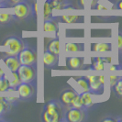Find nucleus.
Segmentation results:
<instances>
[{
	"label": "nucleus",
	"mask_w": 122,
	"mask_h": 122,
	"mask_svg": "<svg viewBox=\"0 0 122 122\" xmlns=\"http://www.w3.org/2000/svg\"><path fill=\"white\" fill-rule=\"evenodd\" d=\"M66 107L60 100H51L44 106L41 118L45 122H62Z\"/></svg>",
	"instance_id": "1"
},
{
	"label": "nucleus",
	"mask_w": 122,
	"mask_h": 122,
	"mask_svg": "<svg viewBox=\"0 0 122 122\" xmlns=\"http://www.w3.org/2000/svg\"><path fill=\"white\" fill-rule=\"evenodd\" d=\"M12 8L14 11L13 14L15 15L17 20L27 21L34 18L35 16V10H34L33 5L29 2V0L19 2L18 4L13 6Z\"/></svg>",
	"instance_id": "2"
},
{
	"label": "nucleus",
	"mask_w": 122,
	"mask_h": 122,
	"mask_svg": "<svg viewBox=\"0 0 122 122\" xmlns=\"http://www.w3.org/2000/svg\"><path fill=\"white\" fill-rule=\"evenodd\" d=\"M19 61L23 65L36 66L37 63V51L34 46H31L28 42H25L24 48L18 54Z\"/></svg>",
	"instance_id": "3"
},
{
	"label": "nucleus",
	"mask_w": 122,
	"mask_h": 122,
	"mask_svg": "<svg viewBox=\"0 0 122 122\" xmlns=\"http://www.w3.org/2000/svg\"><path fill=\"white\" fill-rule=\"evenodd\" d=\"M6 51V55H18L25 46V41L17 36H10L6 38L2 44Z\"/></svg>",
	"instance_id": "4"
},
{
	"label": "nucleus",
	"mask_w": 122,
	"mask_h": 122,
	"mask_svg": "<svg viewBox=\"0 0 122 122\" xmlns=\"http://www.w3.org/2000/svg\"><path fill=\"white\" fill-rule=\"evenodd\" d=\"M88 119V110L74 107L66 108L62 122H83Z\"/></svg>",
	"instance_id": "5"
},
{
	"label": "nucleus",
	"mask_w": 122,
	"mask_h": 122,
	"mask_svg": "<svg viewBox=\"0 0 122 122\" xmlns=\"http://www.w3.org/2000/svg\"><path fill=\"white\" fill-rule=\"evenodd\" d=\"M16 91H18L20 100H30L36 95V83H20Z\"/></svg>",
	"instance_id": "6"
},
{
	"label": "nucleus",
	"mask_w": 122,
	"mask_h": 122,
	"mask_svg": "<svg viewBox=\"0 0 122 122\" xmlns=\"http://www.w3.org/2000/svg\"><path fill=\"white\" fill-rule=\"evenodd\" d=\"M19 75L21 83H32L36 82L37 71L36 66L31 65H23L21 64L17 71Z\"/></svg>",
	"instance_id": "7"
},
{
	"label": "nucleus",
	"mask_w": 122,
	"mask_h": 122,
	"mask_svg": "<svg viewBox=\"0 0 122 122\" xmlns=\"http://www.w3.org/2000/svg\"><path fill=\"white\" fill-rule=\"evenodd\" d=\"M89 82V91L92 94H102L104 90L105 78L103 75H90L86 76Z\"/></svg>",
	"instance_id": "8"
},
{
	"label": "nucleus",
	"mask_w": 122,
	"mask_h": 122,
	"mask_svg": "<svg viewBox=\"0 0 122 122\" xmlns=\"http://www.w3.org/2000/svg\"><path fill=\"white\" fill-rule=\"evenodd\" d=\"M3 61L9 72H17L21 65L18 55H6L3 58Z\"/></svg>",
	"instance_id": "9"
},
{
	"label": "nucleus",
	"mask_w": 122,
	"mask_h": 122,
	"mask_svg": "<svg viewBox=\"0 0 122 122\" xmlns=\"http://www.w3.org/2000/svg\"><path fill=\"white\" fill-rule=\"evenodd\" d=\"M78 93L73 90L72 88H68V89H65L64 91L61 92V96H60V102L66 108H69L71 107V104H72V101L74 98V97L77 95Z\"/></svg>",
	"instance_id": "10"
},
{
	"label": "nucleus",
	"mask_w": 122,
	"mask_h": 122,
	"mask_svg": "<svg viewBox=\"0 0 122 122\" xmlns=\"http://www.w3.org/2000/svg\"><path fill=\"white\" fill-rule=\"evenodd\" d=\"M58 57L59 55L51 53V51H47L43 54V63L46 68H51L58 63Z\"/></svg>",
	"instance_id": "11"
},
{
	"label": "nucleus",
	"mask_w": 122,
	"mask_h": 122,
	"mask_svg": "<svg viewBox=\"0 0 122 122\" xmlns=\"http://www.w3.org/2000/svg\"><path fill=\"white\" fill-rule=\"evenodd\" d=\"M50 4L52 7V9L55 10H62V9H74L73 4L69 0H56V1H50Z\"/></svg>",
	"instance_id": "12"
},
{
	"label": "nucleus",
	"mask_w": 122,
	"mask_h": 122,
	"mask_svg": "<svg viewBox=\"0 0 122 122\" xmlns=\"http://www.w3.org/2000/svg\"><path fill=\"white\" fill-rule=\"evenodd\" d=\"M81 97H82V99H83V103H84V107L87 110L92 109L94 107H95V102L93 100V97H92V94L90 91L87 92H83L82 94H80Z\"/></svg>",
	"instance_id": "13"
},
{
	"label": "nucleus",
	"mask_w": 122,
	"mask_h": 122,
	"mask_svg": "<svg viewBox=\"0 0 122 122\" xmlns=\"http://www.w3.org/2000/svg\"><path fill=\"white\" fill-rule=\"evenodd\" d=\"M43 30L46 32H54L58 30V20L56 18L45 19L43 24Z\"/></svg>",
	"instance_id": "14"
},
{
	"label": "nucleus",
	"mask_w": 122,
	"mask_h": 122,
	"mask_svg": "<svg viewBox=\"0 0 122 122\" xmlns=\"http://www.w3.org/2000/svg\"><path fill=\"white\" fill-rule=\"evenodd\" d=\"M66 63H67L68 68L77 70V69L82 68L84 64V60L81 57H68Z\"/></svg>",
	"instance_id": "15"
},
{
	"label": "nucleus",
	"mask_w": 122,
	"mask_h": 122,
	"mask_svg": "<svg viewBox=\"0 0 122 122\" xmlns=\"http://www.w3.org/2000/svg\"><path fill=\"white\" fill-rule=\"evenodd\" d=\"M11 76L10 77H7V79L9 81V86L10 88L8 91H16L17 90V87L19 86V84L21 83L20 78H19V75H18V72H10Z\"/></svg>",
	"instance_id": "16"
},
{
	"label": "nucleus",
	"mask_w": 122,
	"mask_h": 122,
	"mask_svg": "<svg viewBox=\"0 0 122 122\" xmlns=\"http://www.w3.org/2000/svg\"><path fill=\"white\" fill-rule=\"evenodd\" d=\"M17 21V18L14 14L10 13H0V25L6 26V25L13 24Z\"/></svg>",
	"instance_id": "17"
},
{
	"label": "nucleus",
	"mask_w": 122,
	"mask_h": 122,
	"mask_svg": "<svg viewBox=\"0 0 122 122\" xmlns=\"http://www.w3.org/2000/svg\"><path fill=\"white\" fill-rule=\"evenodd\" d=\"M92 51L97 52H105V51H111V44L106 42L95 43L91 45Z\"/></svg>",
	"instance_id": "18"
},
{
	"label": "nucleus",
	"mask_w": 122,
	"mask_h": 122,
	"mask_svg": "<svg viewBox=\"0 0 122 122\" xmlns=\"http://www.w3.org/2000/svg\"><path fill=\"white\" fill-rule=\"evenodd\" d=\"M11 107L12 106L6 101V98L0 97V118L3 119V117L10 111Z\"/></svg>",
	"instance_id": "19"
},
{
	"label": "nucleus",
	"mask_w": 122,
	"mask_h": 122,
	"mask_svg": "<svg viewBox=\"0 0 122 122\" xmlns=\"http://www.w3.org/2000/svg\"><path fill=\"white\" fill-rule=\"evenodd\" d=\"M85 50L84 44L81 43L68 42L65 44V51L67 52H75V51H83Z\"/></svg>",
	"instance_id": "20"
},
{
	"label": "nucleus",
	"mask_w": 122,
	"mask_h": 122,
	"mask_svg": "<svg viewBox=\"0 0 122 122\" xmlns=\"http://www.w3.org/2000/svg\"><path fill=\"white\" fill-rule=\"evenodd\" d=\"M98 2L99 0H77L78 6L82 9H86V8L94 9Z\"/></svg>",
	"instance_id": "21"
},
{
	"label": "nucleus",
	"mask_w": 122,
	"mask_h": 122,
	"mask_svg": "<svg viewBox=\"0 0 122 122\" xmlns=\"http://www.w3.org/2000/svg\"><path fill=\"white\" fill-rule=\"evenodd\" d=\"M47 51H51V53H54L56 55H59L60 51V42L59 39H53L51 41H50L48 46H47Z\"/></svg>",
	"instance_id": "22"
},
{
	"label": "nucleus",
	"mask_w": 122,
	"mask_h": 122,
	"mask_svg": "<svg viewBox=\"0 0 122 122\" xmlns=\"http://www.w3.org/2000/svg\"><path fill=\"white\" fill-rule=\"evenodd\" d=\"M74 81L77 83V85L80 86V87L83 89V91L87 92L89 91V82L86 78V76L83 77H75Z\"/></svg>",
	"instance_id": "23"
},
{
	"label": "nucleus",
	"mask_w": 122,
	"mask_h": 122,
	"mask_svg": "<svg viewBox=\"0 0 122 122\" xmlns=\"http://www.w3.org/2000/svg\"><path fill=\"white\" fill-rule=\"evenodd\" d=\"M112 89L117 97L122 98V76H119L116 84L112 86Z\"/></svg>",
	"instance_id": "24"
},
{
	"label": "nucleus",
	"mask_w": 122,
	"mask_h": 122,
	"mask_svg": "<svg viewBox=\"0 0 122 122\" xmlns=\"http://www.w3.org/2000/svg\"><path fill=\"white\" fill-rule=\"evenodd\" d=\"M74 107V108H80V109H83L85 108L84 107V103H83V99H82V97L80 94H77L74 98L72 101V104H71V107Z\"/></svg>",
	"instance_id": "25"
},
{
	"label": "nucleus",
	"mask_w": 122,
	"mask_h": 122,
	"mask_svg": "<svg viewBox=\"0 0 122 122\" xmlns=\"http://www.w3.org/2000/svg\"><path fill=\"white\" fill-rule=\"evenodd\" d=\"M104 59L103 58H94V60L92 61V68L96 71H101L104 69Z\"/></svg>",
	"instance_id": "26"
},
{
	"label": "nucleus",
	"mask_w": 122,
	"mask_h": 122,
	"mask_svg": "<svg viewBox=\"0 0 122 122\" xmlns=\"http://www.w3.org/2000/svg\"><path fill=\"white\" fill-rule=\"evenodd\" d=\"M44 20L45 19H50V18H52V7L50 4L49 0H45V4H44Z\"/></svg>",
	"instance_id": "27"
},
{
	"label": "nucleus",
	"mask_w": 122,
	"mask_h": 122,
	"mask_svg": "<svg viewBox=\"0 0 122 122\" xmlns=\"http://www.w3.org/2000/svg\"><path fill=\"white\" fill-rule=\"evenodd\" d=\"M10 88L9 81L7 79L6 75L0 77V92H7Z\"/></svg>",
	"instance_id": "28"
},
{
	"label": "nucleus",
	"mask_w": 122,
	"mask_h": 122,
	"mask_svg": "<svg viewBox=\"0 0 122 122\" xmlns=\"http://www.w3.org/2000/svg\"><path fill=\"white\" fill-rule=\"evenodd\" d=\"M60 18L62 22L65 23H77L82 18L78 16H61Z\"/></svg>",
	"instance_id": "29"
},
{
	"label": "nucleus",
	"mask_w": 122,
	"mask_h": 122,
	"mask_svg": "<svg viewBox=\"0 0 122 122\" xmlns=\"http://www.w3.org/2000/svg\"><path fill=\"white\" fill-rule=\"evenodd\" d=\"M6 100L9 103V104L11 105V106H17L18 104V102L20 101V98L19 97H6Z\"/></svg>",
	"instance_id": "30"
},
{
	"label": "nucleus",
	"mask_w": 122,
	"mask_h": 122,
	"mask_svg": "<svg viewBox=\"0 0 122 122\" xmlns=\"http://www.w3.org/2000/svg\"><path fill=\"white\" fill-rule=\"evenodd\" d=\"M102 122H117V117H113L109 115V117H106L102 119Z\"/></svg>",
	"instance_id": "31"
},
{
	"label": "nucleus",
	"mask_w": 122,
	"mask_h": 122,
	"mask_svg": "<svg viewBox=\"0 0 122 122\" xmlns=\"http://www.w3.org/2000/svg\"><path fill=\"white\" fill-rule=\"evenodd\" d=\"M0 6L1 8H6V7H11V5L8 0H0Z\"/></svg>",
	"instance_id": "32"
},
{
	"label": "nucleus",
	"mask_w": 122,
	"mask_h": 122,
	"mask_svg": "<svg viewBox=\"0 0 122 122\" xmlns=\"http://www.w3.org/2000/svg\"><path fill=\"white\" fill-rule=\"evenodd\" d=\"M117 45H118V51H122V30H119V32H118V41H117Z\"/></svg>",
	"instance_id": "33"
},
{
	"label": "nucleus",
	"mask_w": 122,
	"mask_h": 122,
	"mask_svg": "<svg viewBox=\"0 0 122 122\" xmlns=\"http://www.w3.org/2000/svg\"><path fill=\"white\" fill-rule=\"evenodd\" d=\"M119 78V76H115V75H112L110 76V85H111V87L116 84V82L117 81V79Z\"/></svg>",
	"instance_id": "34"
},
{
	"label": "nucleus",
	"mask_w": 122,
	"mask_h": 122,
	"mask_svg": "<svg viewBox=\"0 0 122 122\" xmlns=\"http://www.w3.org/2000/svg\"><path fill=\"white\" fill-rule=\"evenodd\" d=\"M94 9H97V10L103 9V10H107V6H105L104 5H102V4H100V3L98 2L97 4L96 5V6H95V8H94Z\"/></svg>",
	"instance_id": "35"
},
{
	"label": "nucleus",
	"mask_w": 122,
	"mask_h": 122,
	"mask_svg": "<svg viewBox=\"0 0 122 122\" xmlns=\"http://www.w3.org/2000/svg\"><path fill=\"white\" fill-rule=\"evenodd\" d=\"M8 1H9L10 5H11V7H12L13 6H15V5L18 4L19 2H22V1H27V0H8Z\"/></svg>",
	"instance_id": "36"
},
{
	"label": "nucleus",
	"mask_w": 122,
	"mask_h": 122,
	"mask_svg": "<svg viewBox=\"0 0 122 122\" xmlns=\"http://www.w3.org/2000/svg\"><path fill=\"white\" fill-rule=\"evenodd\" d=\"M115 8H117V9H120V10H122V0H118L117 2L116 6H114Z\"/></svg>",
	"instance_id": "37"
},
{
	"label": "nucleus",
	"mask_w": 122,
	"mask_h": 122,
	"mask_svg": "<svg viewBox=\"0 0 122 122\" xmlns=\"http://www.w3.org/2000/svg\"><path fill=\"white\" fill-rule=\"evenodd\" d=\"M5 75H6V73H5L4 69L2 68L1 64H0V77H3V76H5Z\"/></svg>",
	"instance_id": "38"
},
{
	"label": "nucleus",
	"mask_w": 122,
	"mask_h": 122,
	"mask_svg": "<svg viewBox=\"0 0 122 122\" xmlns=\"http://www.w3.org/2000/svg\"><path fill=\"white\" fill-rule=\"evenodd\" d=\"M0 120H3V119H2V118H0Z\"/></svg>",
	"instance_id": "39"
},
{
	"label": "nucleus",
	"mask_w": 122,
	"mask_h": 122,
	"mask_svg": "<svg viewBox=\"0 0 122 122\" xmlns=\"http://www.w3.org/2000/svg\"><path fill=\"white\" fill-rule=\"evenodd\" d=\"M0 8H1V6H0Z\"/></svg>",
	"instance_id": "40"
}]
</instances>
